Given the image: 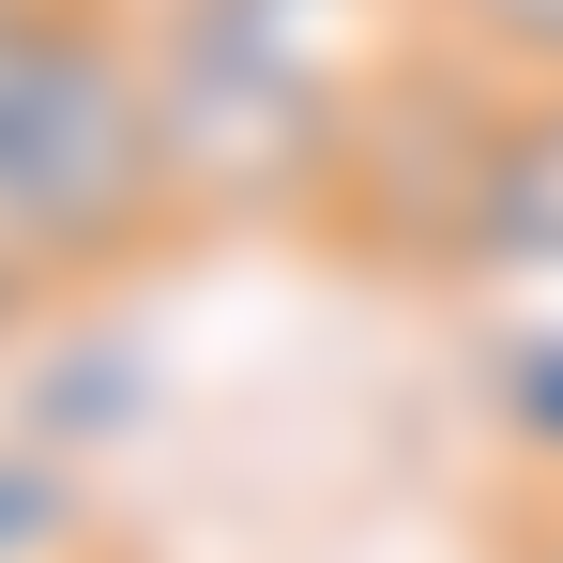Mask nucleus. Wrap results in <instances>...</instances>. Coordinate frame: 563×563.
<instances>
[{"label":"nucleus","instance_id":"nucleus-3","mask_svg":"<svg viewBox=\"0 0 563 563\" xmlns=\"http://www.w3.org/2000/svg\"><path fill=\"white\" fill-rule=\"evenodd\" d=\"M503 122H518V77H487L472 46H442V31L411 15L366 62V92H351V153H335L320 229H335L351 260H396V275H472Z\"/></svg>","mask_w":563,"mask_h":563},{"label":"nucleus","instance_id":"nucleus-5","mask_svg":"<svg viewBox=\"0 0 563 563\" xmlns=\"http://www.w3.org/2000/svg\"><path fill=\"white\" fill-rule=\"evenodd\" d=\"M442 46H472L487 77H518V92H563V0H411Z\"/></svg>","mask_w":563,"mask_h":563},{"label":"nucleus","instance_id":"nucleus-6","mask_svg":"<svg viewBox=\"0 0 563 563\" xmlns=\"http://www.w3.org/2000/svg\"><path fill=\"white\" fill-rule=\"evenodd\" d=\"M549 289H563V275H549ZM487 396H503V427H518L533 457H563V305H533V320L487 335Z\"/></svg>","mask_w":563,"mask_h":563},{"label":"nucleus","instance_id":"nucleus-2","mask_svg":"<svg viewBox=\"0 0 563 563\" xmlns=\"http://www.w3.org/2000/svg\"><path fill=\"white\" fill-rule=\"evenodd\" d=\"M168 137L137 0H0V229L31 289H77L168 229Z\"/></svg>","mask_w":563,"mask_h":563},{"label":"nucleus","instance_id":"nucleus-7","mask_svg":"<svg viewBox=\"0 0 563 563\" xmlns=\"http://www.w3.org/2000/svg\"><path fill=\"white\" fill-rule=\"evenodd\" d=\"M92 518V487L46 457V442H0V563H62Z\"/></svg>","mask_w":563,"mask_h":563},{"label":"nucleus","instance_id":"nucleus-1","mask_svg":"<svg viewBox=\"0 0 563 563\" xmlns=\"http://www.w3.org/2000/svg\"><path fill=\"white\" fill-rule=\"evenodd\" d=\"M168 198L213 229H320L351 92H366V0H137Z\"/></svg>","mask_w":563,"mask_h":563},{"label":"nucleus","instance_id":"nucleus-4","mask_svg":"<svg viewBox=\"0 0 563 563\" xmlns=\"http://www.w3.org/2000/svg\"><path fill=\"white\" fill-rule=\"evenodd\" d=\"M472 275H563V92H518L503 122V168H487V229H472Z\"/></svg>","mask_w":563,"mask_h":563},{"label":"nucleus","instance_id":"nucleus-8","mask_svg":"<svg viewBox=\"0 0 563 563\" xmlns=\"http://www.w3.org/2000/svg\"><path fill=\"white\" fill-rule=\"evenodd\" d=\"M533 563H563V518H549V549H533Z\"/></svg>","mask_w":563,"mask_h":563}]
</instances>
